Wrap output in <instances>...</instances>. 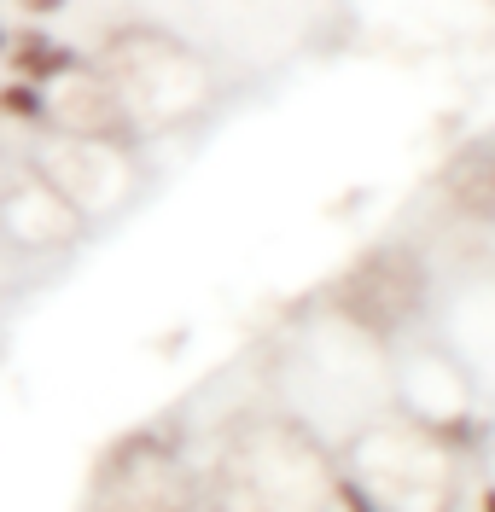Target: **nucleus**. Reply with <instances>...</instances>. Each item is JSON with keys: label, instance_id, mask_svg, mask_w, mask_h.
<instances>
[{"label": "nucleus", "instance_id": "1", "mask_svg": "<svg viewBox=\"0 0 495 512\" xmlns=\"http://www.w3.org/2000/svg\"><path fill=\"white\" fill-rule=\"evenodd\" d=\"M426 262L402 245L367 251L338 286H327V309L338 320H350L362 338H396L426 303Z\"/></svg>", "mask_w": 495, "mask_h": 512}, {"label": "nucleus", "instance_id": "2", "mask_svg": "<svg viewBox=\"0 0 495 512\" xmlns=\"http://www.w3.org/2000/svg\"><path fill=\"white\" fill-rule=\"evenodd\" d=\"M47 123L65 140H94V146H111V152L140 140V123L129 117L123 94L111 88V76L94 59H82L65 82L47 88Z\"/></svg>", "mask_w": 495, "mask_h": 512}, {"label": "nucleus", "instance_id": "3", "mask_svg": "<svg viewBox=\"0 0 495 512\" xmlns=\"http://www.w3.org/2000/svg\"><path fill=\"white\" fill-rule=\"evenodd\" d=\"M443 204L461 222H495V140H472L461 146L449 169H443Z\"/></svg>", "mask_w": 495, "mask_h": 512}, {"label": "nucleus", "instance_id": "4", "mask_svg": "<svg viewBox=\"0 0 495 512\" xmlns=\"http://www.w3.org/2000/svg\"><path fill=\"white\" fill-rule=\"evenodd\" d=\"M0 64H6V76H18L30 88H53V82H65L70 70L82 64V53L65 47L59 35L41 30V24H18V30H6V41H0Z\"/></svg>", "mask_w": 495, "mask_h": 512}, {"label": "nucleus", "instance_id": "5", "mask_svg": "<svg viewBox=\"0 0 495 512\" xmlns=\"http://www.w3.org/2000/svg\"><path fill=\"white\" fill-rule=\"evenodd\" d=\"M0 123L30 128V134H53V123H47V88H30V82L6 76L0 82Z\"/></svg>", "mask_w": 495, "mask_h": 512}]
</instances>
